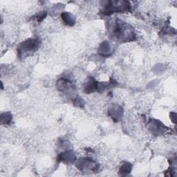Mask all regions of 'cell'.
I'll list each match as a JSON object with an SVG mask.
<instances>
[{
	"label": "cell",
	"instance_id": "cell-1",
	"mask_svg": "<svg viewBox=\"0 0 177 177\" xmlns=\"http://www.w3.org/2000/svg\"><path fill=\"white\" fill-rule=\"evenodd\" d=\"M37 45H38V41L37 40L33 39L28 40L21 44L20 49H19V51H22V53L32 51L37 48Z\"/></svg>",
	"mask_w": 177,
	"mask_h": 177
},
{
	"label": "cell",
	"instance_id": "cell-2",
	"mask_svg": "<svg viewBox=\"0 0 177 177\" xmlns=\"http://www.w3.org/2000/svg\"><path fill=\"white\" fill-rule=\"evenodd\" d=\"M62 20L64 21L65 23L69 25V26H72L74 25V24L75 23V19L74 17V16L69 12H65L62 15Z\"/></svg>",
	"mask_w": 177,
	"mask_h": 177
},
{
	"label": "cell",
	"instance_id": "cell-3",
	"mask_svg": "<svg viewBox=\"0 0 177 177\" xmlns=\"http://www.w3.org/2000/svg\"><path fill=\"white\" fill-rule=\"evenodd\" d=\"M74 159H75L74 154L72 152H69V151L62 154L60 156V160L62 161H65L66 163H71L74 161Z\"/></svg>",
	"mask_w": 177,
	"mask_h": 177
},
{
	"label": "cell",
	"instance_id": "cell-4",
	"mask_svg": "<svg viewBox=\"0 0 177 177\" xmlns=\"http://www.w3.org/2000/svg\"><path fill=\"white\" fill-rule=\"evenodd\" d=\"M99 53L102 55H109L111 53V47L107 42H104L99 47Z\"/></svg>",
	"mask_w": 177,
	"mask_h": 177
},
{
	"label": "cell",
	"instance_id": "cell-5",
	"mask_svg": "<svg viewBox=\"0 0 177 177\" xmlns=\"http://www.w3.org/2000/svg\"><path fill=\"white\" fill-rule=\"evenodd\" d=\"M131 170H132V165L129 163H127L124 164V165L121 167L120 172H121V173L122 174H125V175H127V174L130 172Z\"/></svg>",
	"mask_w": 177,
	"mask_h": 177
},
{
	"label": "cell",
	"instance_id": "cell-6",
	"mask_svg": "<svg viewBox=\"0 0 177 177\" xmlns=\"http://www.w3.org/2000/svg\"><path fill=\"white\" fill-rule=\"evenodd\" d=\"M12 117L8 113H4L2 115V123H8L11 121Z\"/></svg>",
	"mask_w": 177,
	"mask_h": 177
}]
</instances>
